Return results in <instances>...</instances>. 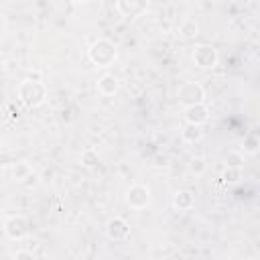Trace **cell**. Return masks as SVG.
<instances>
[{"instance_id": "cell-19", "label": "cell", "mask_w": 260, "mask_h": 260, "mask_svg": "<svg viewBox=\"0 0 260 260\" xmlns=\"http://www.w3.org/2000/svg\"><path fill=\"white\" fill-rule=\"evenodd\" d=\"M16 258H32V254H28V252H16Z\"/></svg>"}, {"instance_id": "cell-17", "label": "cell", "mask_w": 260, "mask_h": 260, "mask_svg": "<svg viewBox=\"0 0 260 260\" xmlns=\"http://www.w3.org/2000/svg\"><path fill=\"white\" fill-rule=\"evenodd\" d=\"M189 169H191L195 175H201V173L205 171V158H203V156H195V158L191 160Z\"/></svg>"}, {"instance_id": "cell-12", "label": "cell", "mask_w": 260, "mask_h": 260, "mask_svg": "<svg viewBox=\"0 0 260 260\" xmlns=\"http://www.w3.org/2000/svg\"><path fill=\"white\" fill-rule=\"evenodd\" d=\"M181 136H183V140H185V142H189V144L199 142V140L203 138L201 124H191V122H187V124H185V128L181 130Z\"/></svg>"}, {"instance_id": "cell-4", "label": "cell", "mask_w": 260, "mask_h": 260, "mask_svg": "<svg viewBox=\"0 0 260 260\" xmlns=\"http://www.w3.org/2000/svg\"><path fill=\"white\" fill-rule=\"evenodd\" d=\"M150 201V191L146 185L142 183H136L132 185L128 191H126V203L132 207V209H144Z\"/></svg>"}, {"instance_id": "cell-11", "label": "cell", "mask_w": 260, "mask_h": 260, "mask_svg": "<svg viewBox=\"0 0 260 260\" xmlns=\"http://www.w3.org/2000/svg\"><path fill=\"white\" fill-rule=\"evenodd\" d=\"M98 91H100L102 95H114V93L118 91V77L112 75V73L102 75L100 81H98Z\"/></svg>"}, {"instance_id": "cell-20", "label": "cell", "mask_w": 260, "mask_h": 260, "mask_svg": "<svg viewBox=\"0 0 260 260\" xmlns=\"http://www.w3.org/2000/svg\"><path fill=\"white\" fill-rule=\"evenodd\" d=\"M71 2H85V0H71Z\"/></svg>"}, {"instance_id": "cell-3", "label": "cell", "mask_w": 260, "mask_h": 260, "mask_svg": "<svg viewBox=\"0 0 260 260\" xmlns=\"http://www.w3.org/2000/svg\"><path fill=\"white\" fill-rule=\"evenodd\" d=\"M179 104L183 106V108H187V106H195V104H203L205 102V89H203V85L201 83H197V81H187V83H183L181 87H179Z\"/></svg>"}, {"instance_id": "cell-18", "label": "cell", "mask_w": 260, "mask_h": 260, "mask_svg": "<svg viewBox=\"0 0 260 260\" xmlns=\"http://www.w3.org/2000/svg\"><path fill=\"white\" fill-rule=\"evenodd\" d=\"M223 179L230 183H238L240 181V169L238 167H228V171L223 173Z\"/></svg>"}, {"instance_id": "cell-2", "label": "cell", "mask_w": 260, "mask_h": 260, "mask_svg": "<svg viewBox=\"0 0 260 260\" xmlns=\"http://www.w3.org/2000/svg\"><path fill=\"white\" fill-rule=\"evenodd\" d=\"M47 95V89L41 81H32V79H26L20 83L18 87V100L26 106V108H37L39 104H43Z\"/></svg>"}, {"instance_id": "cell-7", "label": "cell", "mask_w": 260, "mask_h": 260, "mask_svg": "<svg viewBox=\"0 0 260 260\" xmlns=\"http://www.w3.org/2000/svg\"><path fill=\"white\" fill-rule=\"evenodd\" d=\"M106 236L114 242H122L130 236V225L124 217H112L106 225Z\"/></svg>"}, {"instance_id": "cell-10", "label": "cell", "mask_w": 260, "mask_h": 260, "mask_svg": "<svg viewBox=\"0 0 260 260\" xmlns=\"http://www.w3.org/2000/svg\"><path fill=\"white\" fill-rule=\"evenodd\" d=\"M173 205H175V209H181V211L191 209L195 205V195L191 191H187V189H181V191H177L173 195Z\"/></svg>"}, {"instance_id": "cell-13", "label": "cell", "mask_w": 260, "mask_h": 260, "mask_svg": "<svg viewBox=\"0 0 260 260\" xmlns=\"http://www.w3.org/2000/svg\"><path fill=\"white\" fill-rule=\"evenodd\" d=\"M32 175H35V173H32V169H30L28 162L20 160V162H14V165H12V179H14V181L22 183L24 179H30Z\"/></svg>"}, {"instance_id": "cell-14", "label": "cell", "mask_w": 260, "mask_h": 260, "mask_svg": "<svg viewBox=\"0 0 260 260\" xmlns=\"http://www.w3.org/2000/svg\"><path fill=\"white\" fill-rule=\"evenodd\" d=\"M197 32H199V26H197V22L195 20H185L183 24H181V28H179V35L183 37V39H193V37H197Z\"/></svg>"}, {"instance_id": "cell-5", "label": "cell", "mask_w": 260, "mask_h": 260, "mask_svg": "<svg viewBox=\"0 0 260 260\" xmlns=\"http://www.w3.org/2000/svg\"><path fill=\"white\" fill-rule=\"evenodd\" d=\"M4 232L10 240H22L28 234V221L24 215H10L4 221Z\"/></svg>"}, {"instance_id": "cell-8", "label": "cell", "mask_w": 260, "mask_h": 260, "mask_svg": "<svg viewBox=\"0 0 260 260\" xmlns=\"http://www.w3.org/2000/svg\"><path fill=\"white\" fill-rule=\"evenodd\" d=\"M116 6L120 10V14L128 16V18H136L148 8V0H118Z\"/></svg>"}, {"instance_id": "cell-6", "label": "cell", "mask_w": 260, "mask_h": 260, "mask_svg": "<svg viewBox=\"0 0 260 260\" xmlns=\"http://www.w3.org/2000/svg\"><path fill=\"white\" fill-rule=\"evenodd\" d=\"M193 61L199 69H211L217 63V53L211 45H199L193 51Z\"/></svg>"}, {"instance_id": "cell-16", "label": "cell", "mask_w": 260, "mask_h": 260, "mask_svg": "<svg viewBox=\"0 0 260 260\" xmlns=\"http://www.w3.org/2000/svg\"><path fill=\"white\" fill-rule=\"evenodd\" d=\"M225 162H228V167H242V162H244V156L240 154V152H228V156H225Z\"/></svg>"}, {"instance_id": "cell-9", "label": "cell", "mask_w": 260, "mask_h": 260, "mask_svg": "<svg viewBox=\"0 0 260 260\" xmlns=\"http://www.w3.org/2000/svg\"><path fill=\"white\" fill-rule=\"evenodd\" d=\"M185 120L191 124H205L209 120V108L205 104H195L185 108Z\"/></svg>"}, {"instance_id": "cell-1", "label": "cell", "mask_w": 260, "mask_h": 260, "mask_svg": "<svg viewBox=\"0 0 260 260\" xmlns=\"http://www.w3.org/2000/svg\"><path fill=\"white\" fill-rule=\"evenodd\" d=\"M89 61L98 67H108L116 59V45L108 39H100L89 47Z\"/></svg>"}, {"instance_id": "cell-15", "label": "cell", "mask_w": 260, "mask_h": 260, "mask_svg": "<svg viewBox=\"0 0 260 260\" xmlns=\"http://www.w3.org/2000/svg\"><path fill=\"white\" fill-rule=\"evenodd\" d=\"M81 162L85 165V167H93V165H98V152L95 150H85L83 154H81Z\"/></svg>"}]
</instances>
